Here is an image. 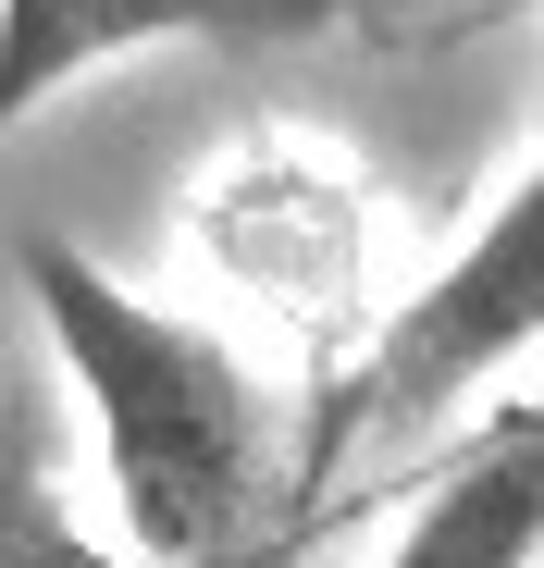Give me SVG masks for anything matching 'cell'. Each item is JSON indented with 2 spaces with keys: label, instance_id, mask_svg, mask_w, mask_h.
Here are the masks:
<instances>
[{
  "label": "cell",
  "instance_id": "cell-1",
  "mask_svg": "<svg viewBox=\"0 0 544 568\" xmlns=\"http://www.w3.org/2000/svg\"><path fill=\"white\" fill-rule=\"evenodd\" d=\"M26 297L74 371L87 420H100V469H112V544L149 568H272L310 531L285 519V420L248 384V358L112 284L87 247L26 235Z\"/></svg>",
  "mask_w": 544,
  "mask_h": 568
},
{
  "label": "cell",
  "instance_id": "cell-2",
  "mask_svg": "<svg viewBox=\"0 0 544 568\" xmlns=\"http://www.w3.org/2000/svg\"><path fill=\"white\" fill-rule=\"evenodd\" d=\"M544 346V161L495 199V223L445 260L421 297H396L334 371V396H310V433L285 445V519L310 531L322 495L346 483V457H384V445H421L433 420H459L507 358Z\"/></svg>",
  "mask_w": 544,
  "mask_h": 568
},
{
  "label": "cell",
  "instance_id": "cell-3",
  "mask_svg": "<svg viewBox=\"0 0 544 568\" xmlns=\"http://www.w3.org/2000/svg\"><path fill=\"white\" fill-rule=\"evenodd\" d=\"M322 26L334 0H0V136L124 50H173V38L248 50V38H322Z\"/></svg>",
  "mask_w": 544,
  "mask_h": 568
},
{
  "label": "cell",
  "instance_id": "cell-4",
  "mask_svg": "<svg viewBox=\"0 0 544 568\" xmlns=\"http://www.w3.org/2000/svg\"><path fill=\"white\" fill-rule=\"evenodd\" d=\"M532 556H544V396L483 420L409 495L384 568H532Z\"/></svg>",
  "mask_w": 544,
  "mask_h": 568
},
{
  "label": "cell",
  "instance_id": "cell-5",
  "mask_svg": "<svg viewBox=\"0 0 544 568\" xmlns=\"http://www.w3.org/2000/svg\"><path fill=\"white\" fill-rule=\"evenodd\" d=\"M0 568H149V556H124V544H100V531L62 519L50 433H38V408L13 384H0ZM272 568H298V556H272Z\"/></svg>",
  "mask_w": 544,
  "mask_h": 568
},
{
  "label": "cell",
  "instance_id": "cell-6",
  "mask_svg": "<svg viewBox=\"0 0 544 568\" xmlns=\"http://www.w3.org/2000/svg\"><path fill=\"white\" fill-rule=\"evenodd\" d=\"M507 0H334V26L384 38V50H421V38H459V26H495Z\"/></svg>",
  "mask_w": 544,
  "mask_h": 568
}]
</instances>
